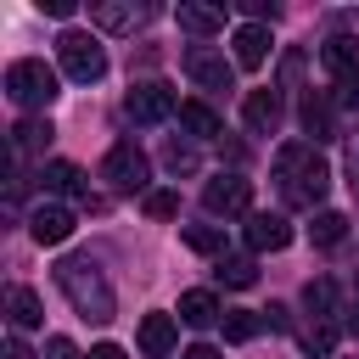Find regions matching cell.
I'll return each instance as SVG.
<instances>
[{
  "label": "cell",
  "mask_w": 359,
  "mask_h": 359,
  "mask_svg": "<svg viewBox=\"0 0 359 359\" xmlns=\"http://www.w3.org/2000/svg\"><path fill=\"white\" fill-rule=\"evenodd\" d=\"M275 180H280V196H286L292 208H314V202L331 191V168H325V157H320L314 146H303V140L280 146V157H275Z\"/></svg>",
  "instance_id": "obj_1"
},
{
  "label": "cell",
  "mask_w": 359,
  "mask_h": 359,
  "mask_svg": "<svg viewBox=\"0 0 359 359\" xmlns=\"http://www.w3.org/2000/svg\"><path fill=\"white\" fill-rule=\"evenodd\" d=\"M56 286H62V297H67L90 325H107V320L118 314V297H112L107 275H101L90 258H62V264H56Z\"/></svg>",
  "instance_id": "obj_2"
},
{
  "label": "cell",
  "mask_w": 359,
  "mask_h": 359,
  "mask_svg": "<svg viewBox=\"0 0 359 359\" xmlns=\"http://www.w3.org/2000/svg\"><path fill=\"white\" fill-rule=\"evenodd\" d=\"M6 95H11V107H22V112H45V107L56 101V67H45L39 56L11 62V67H6Z\"/></svg>",
  "instance_id": "obj_3"
},
{
  "label": "cell",
  "mask_w": 359,
  "mask_h": 359,
  "mask_svg": "<svg viewBox=\"0 0 359 359\" xmlns=\"http://www.w3.org/2000/svg\"><path fill=\"white\" fill-rule=\"evenodd\" d=\"M56 62H62V73H67L73 84H95V79L107 73V50H101V39L84 34V28H62Z\"/></svg>",
  "instance_id": "obj_4"
},
{
  "label": "cell",
  "mask_w": 359,
  "mask_h": 359,
  "mask_svg": "<svg viewBox=\"0 0 359 359\" xmlns=\"http://www.w3.org/2000/svg\"><path fill=\"white\" fill-rule=\"evenodd\" d=\"M101 174H107V185H112L118 196H140V191H146V180H151V163H146V151H140L135 140H118V146L107 151Z\"/></svg>",
  "instance_id": "obj_5"
},
{
  "label": "cell",
  "mask_w": 359,
  "mask_h": 359,
  "mask_svg": "<svg viewBox=\"0 0 359 359\" xmlns=\"http://www.w3.org/2000/svg\"><path fill=\"white\" fill-rule=\"evenodd\" d=\"M185 101L163 84V79H146V84H129V95H123V112L135 118V123H163V118H174Z\"/></svg>",
  "instance_id": "obj_6"
},
{
  "label": "cell",
  "mask_w": 359,
  "mask_h": 359,
  "mask_svg": "<svg viewBox=\"0 0 359 359\" xmlns=\"http://www.w3.org/2000/svg\"><path fill=\"white\" fill-rule=\"evenodd\" d=\"M202 208H208L213 219L252 213V180H241V174H219V180H208V191H202Z\"/></svg>",
  "instance_id": "obj_7"
},
{
  "label": "cell",
  "mask_w": 359,
  "mask_h": 359,
  "mask_svg": "<svg viewBox=\"0 0 359 359\" xmlns=\"http://www.w3.org/2000/svg\"><path fill=\"white\" fill-rule=\"evenodd\" d=\"M146 17H151V6H135V0H90V22L107 34H135Z\"/></svg>",
  "instance_id": "obj_8"
},
{
  "label": "cell",
  "mask_w": 359,
  "mask_h": 359,
  "mask_svg": "<svg viewBox=\"0 0 359 359\" xmlns=\"http://www.w3.org/2000/svg\"><path fill=\"white\" fill-rule=\"evenodd\" d=\"M185 73H191L202 90H230V84H236L230 62H224L213 45H191V50H185Z\"/></svg>",
  "instance_id": "obj_9"
},
{
  "label": "cell",
  "mask_w": 359,
  "mask_h": 359,
  "mask_svg": "<svg viewBox=\"0 0 359 359\" xmlns=\"http://www.w3.org/2000/svg\"><path fill=\"white\" fill-rule=\"evenodd\" d=\"M28 236H34L39 247H62V241L73 236V208H62V202H39L34 219H28Z\"/></svg>",
  "instance_id": "obj_10"
},
{
  "label": "cell",
  "mask_w": 359,
  "mask_h": 359,
  "mask_svg": "<svg viewBox=\"0 0 359 359\" xmlns=\"http://www.w3.org/2000/svg\"><path fill=\"white\" fill-rule=\"evenodd\" d=\"M292 241V224L280 213H247V247L252 252H280Z\"/></svg>",
  "instance_id": "obj_11"
},
{
  "label": "cell",
  "mask_w": 359,
  "mask_h": 359,
  "mask_svg": "<svg viewBox=\"0 0 359 359\" xmlns=\"http://www.w3.org/2000/svg\"><path fill=\"white\" fill-rule=\"evenodd\" d=\"M241 118H247L252 135H275V123H280V95H275V90H247Z\"/></svg>",
  "instance_id": "obj_12"
},
{
  "label": "cell",
  "mask_w": 359,
  "mask_h": 359,
  "mask_svg": "<svg viewBox=\"0 0 359 359\" xmlns=\"http://www.w3.org/2000/svg\"><path fill=\"white\" fill-rule=\"evenodd\" d=\"M174 337H180L174 314H146V320H140V353H146V359H168Z\"/></svg>",
  "instance_id": "obj_13"
},
{
  "label": "cell",
  "mask_w": 359,
  "mask_h": 359,
  "mask_svg": "<svg viewBox=\"0 0 359 359\" xmlns=\"http://www.w3.org/2000/svg\"><path fill=\"white\" fill-rule=\"evenodd\" d=\"M6 314H11V325H17V331L45 325V303H39V292H34V286H11V292H6Z\"/></svg>",
  "instance_id": "obj_14"
},
{
  "label": "cell",
  "mask_w": 359,
  "mask_h": 359,
  "mask_svg": "<svg viewBox=\"0 0 359 359\" xmlns=\"http://www.w3.org/2000/svg\"><path fill=\"white\" fill-rule=\"evenodd\" d=\"M174 22L185 34H219L224 28V6H196V0H180L174 6Z\"/></svg>",
  "instance_id": "obj_15"
},
{
  "label": "cell",
  "mask_w": 359,
  "mask_h": 359,
  "mask_svg": "<svg viewBox=\"0 0 359 359\" xmlns=\"http://www.w3.org/2000/svg\"><path fill=\"white\" fill-rule=\"evenodd\" d=\"M39 185H45L50 196H79V202H84V174H79V163H62V157L45 163V168H39Z\"/></svg>",
  "instance_id": "obj_16"
},
{
  "label": "cell",
  "mask_w": 359,
  "mask_h": 359,
  "mask_svg": "<svg viewBox=\"0 0 359 359\" xmlns=\"http://www.w3.org/2000/svg\"><path fill=\"white\" fill-rule=\"evenodd\" d=\"M264 56H269V28L264 22H241L236 28V62L241 67H264Z\"/></svg>",
  "instance_id": "obj_17"
},
{
  "label": "cell",
  "mask_w": 359,
  "mask_h": 359,
  "mask_svg": "<svg viewBox=\"0 0 359 359\" xmlns=\"http://www.w3.org/2000/svg\"><path fill=\"white\" fill-rule=\"evenodd\" d=\"M50 118H22L17 129H11V157H34V151H45L50 146Z\"/></svg>",
  "instance_id": "obj_18"
},
{
  "label": "cell",
  "mask_w": 359,
  "mask_h": 359,
  "mask_svg": "<svg viewBox=\"0 0 359 359\" xmlns=\"http://www.w3.org/2000/svg\"><path fill=\"white\" fill-rule=\"evenodd\" d=\"M180 123H185V135H196V140L224 135V123H219V112H213L208 101H185V107H180Z\"/></svg>",
  "instance_id": "obj_19"
},
{
  "label": "cell",
  "mask_w": 359,
  "mask_h": 359,
  "mask_svg": "<svg viewBox=\"0 0 359 359\" xmlns=\"http://www.w3.org/2000/svg\"><path fill=\"white\" fill-rule=\"evenodd\" d=\"M180 320L202 331V325L224 320V309H219V297H213V292H185V297H180Z\"/></svg>",
  "instance_id": "obj_20"
},
{
  "label": "cell",
  "mask_w": 359,
  "mask_h": 359,
  "mask_svg": "<svg viewBox=\"0 0 359 359\" xmlns=\"http://www.w3.org/2000/svg\"><path fill=\"white\" fill-rule=\"evenodd\" d=\"M325 67L337 73V79H348V73H359V39H348V34H337V39H325Z\"/></svg>",
  "instance_id": "obj_21"
},
{
  "label": "cell",
  "mask_w": 359,
  "mask_h": 359,
  "mask_svg": "<svg viewBox=\"0 0 359 359\" xmlns=\"http://www.w3.org/2000/svg\"><path fill=\"white\" fill-rule=\"evenodd\" d=\"M303 303H309V314H314V325H325V320H337V286H331L325 275L303 286Z\"/></svg>",
  "instance_id": "obj_22"
},
{
  "label": "cell",
  "mask_w": 359,
  "mask_h": 359,
  "mask_svg": "<svg viewBox=\"0 0 359 359\" xmlns=\"http://www.w3.org/2000/svg\"><path fill=\"white\" fill-rule=\"evenodd\" d=\"M219 325H224V337H230V342H252V337L264 331V309H224V320H219Z\"/></svg>",
  "instance_id": "obj_23"
},
{
  "label": "cell",
  "mask_w": 359,
  "mask_h": 359,
  "mask_svg": "<svg viewBox=\"0 0 359 359\" xmlns=\"http://www.w3.org/2000/svg\"><path fill=\"white\" fill-rule=\"evenodd\" d=\"M303 129L314 140H331V101L325 95H303Z\"/></svg>",
  "instance_id": "obj_24"
},
{
  "label": "cell",
  "mask_w": 359,
  "mask_h": 359,
  "mask_svg": "<svg viewBox=\"0 0 359 359\" xmlns=\"http://www.w3.org/2000/svg\"><path fill=\"white\" fill-rule=\"evenodd\" d=\"M185 247L208 252V258H224V230L219 224H185Z\"/></svg>",
  "instance_id": "obj_25"
},
{
  "label": "cell",
  "mask_w": 359,
  "mask_h": 359,
  "mask_svg": "<svg viewBox=\"0 0 359 359\" xmlns=\"http://www.w3.org/2000/svg\"><path fill=\"white\" fill-rule=\"evenodd\" d=\"M309 236H314L320 247H337V241L348 236V219H342V213H314V224H309Z\"/></svg>",
  "instance_id": "obj_26"
},
{
  "label": "cell",
  "mask_w": 359,
  "mask_h": 359,
  "mask_svg": "<svg viewBox=\"0 0 359 359\" xmlns=\"http://www.w3.org/2000/svg\"><path fill=\"white\" fill-rule=\"evenodd\" d=\"M224 286H252L258 280V264L252 258H219V269H213Z\"/></svg>",
  "instance_id": "obj_27"
},
{
  "label": "cell",
  "mask_w": 359,
  "mask_h": 359,
  "mask_svg": "<svg viewBox=\"0 0 359 359\" xmlns=\"http://www.w3.org/2000/svg\"><path fill=\"white\" fill-rule=\"evenodd\" d=\"M337 337H342V325H337V320H325V325H314V331H309V337H303V348H309V353H320V359H325V353H331V348H337Z\"/></svg>",
  "instance_id": "obj_28"
},
{
  "label": "cell",
  "mask_w": 359,
  "mask_h": 359,
  "mask_svg": "<svg viewBox=\"0 0 359 359\" xmlns=\"http://www.w3.org/2000/svg\"><path fill=\"white\" fill-rule=\"evenodd\" d=\"M163 163H168L174 174H191V168H196V151H191L185 140H168V151H163Z\"/></svg>",
  "instance_id": "obj_29"
},
{
  "label": "cell",
  "mask_w": 359,
  "mask_h": 359,
  "mask_svg": "<svg viewBox=\"0 0 359 359\" xmlns=\"http://www.w3.org/2000/svg\"><path fill=\"white\" fill-rule=\"evenodd\" d=\"M146 213H151V219H174V213H180V196H174V191H146Z\"/></svg>",
  "instance_id": "obj_30"
},
{
  "label": "cell",
  "mask_w": 359,
  "mask_h": 359,
  "mask_svg": "<svg viewBox=\"0 0 359 359\" xmlns=\"http://www.w3.org/2000/svg\"><path fill=\"white\" fill-rule=\"evenodd\" d=\"M337 101H342V107H359V73H348V79L337 84Z\"/></svg>",
  "instance_id": "obj_31"
},
{
  "label": "cell",
  "mask_w": 359,
  "mask_h": 359,
  "mask_svg": "<svg viewBox=\"0 0 359 359\" xmlns=\"http://www.w3.org/2000/svg\"><path fill=\"white\" fill-rule=\"evenodd\" d=\"M45 359H79V348H73L67 337H50V342H45Z\"/></svg>",
  "instance_id": "obj_32"
},
{
  "label": "cell",
  "mask_w": 359,
  "mask_h": 359,
  "mask_svg": "<svg viewBox=\"0 0 359 359\" xmlns=\"http://www.w3.org/2000/svg\"><path fill=\"white\" fill-rule=\"evenodd\" d=\"M0 359H34V348H28L22 337H6V348H0Z\"/></svg>",
  "instance_id": "obj_33"
},
{
  "label": "cell",
  "mask_w": 359,
  "mask_h": 359,
  "mask_svg": "<svg viewBox=\"0 0 359 359\" xmlns=\"http://www.w3.org/2000/svg\"><path fill=\"white\" fill-rule=\"evenodd\" d=\"M264 325H275V331H286V325H292V320H286V303H269V309H264Z\"/></svg>",
  "instance_id": "obj_34"
},
{
  "label": "cell",
  "mask_w": 359,
  "mask_h": 359,
  "mask_svg": "<svg viewBox=\"0 0 359 359\" xmlns=\"http://www.w3.org/2000/svg\"><path fill=\"white\" fill-rule=\"evenodd\" d=\"M45 17H73V0H39Z\"/></svg>",
  "instance_id": "obj_35"
},
{
  "label": "cell",
  "mask_w": 359,
  "mask_h": 359,
  "mask_svg": "<svg viewBox=\"0 0 359 359\" xmlns=\"http://www.w3.org/2000/svg\"><path fill=\"white\" fill-rule=\"evenodd\" d=\"M90 359H129V353H123L118 342H95V348H90Z\"/></svg>",
  "instance_id": "obj_36"
},
{
  "label": "cell",
  "mask_w": 359,
  "mask_h": 359,
  "mask_svg": "<svg viewBox=\"0 0 359 359\" xmlns=\"http://www.w3.org/2000/svg\"><path fill=\"white\" fill-rule=\"evenodd\" d=\"M185 359H219V348H208V342H196V348H185Z\"/></svg>",
  "instance_id": "obj_37"
},
{
  "label": "cell",
  "mask_w": 359,
  "mask_h": 359,
  "mask_svg": "<svg viewBox=\"0 0 359 359\" xmlns=\"http://www.w3.org/2000/svg\"><path fill=\"white\" fill-rule=\"evenodd\" d=\"M348 331H359V303H353V309H348Z\"/></svg>",
  "instance_id": "obj_38"
}]
</instances>
